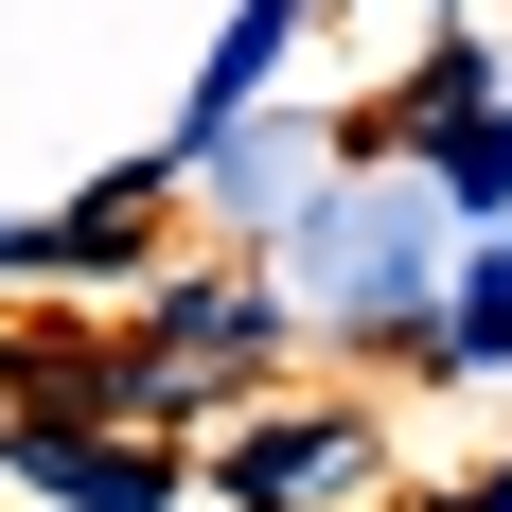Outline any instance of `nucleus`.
<instances>
[{
	"instance_id": "nucleus-4",
	"label": "nucleus",
	"mask_w": 512,
	"mask_h": 512,
	"mask_svg": "<svg viewBox=\"0 0 512 512\" xmlns=\"http://www.w3.org/2000/svg\"><path fill=\"white\" fill-rule=\"evenodd\" d=\"M265 53H283V0H248V18L212 36V71H195V159L230 142V124H248V89H265Z\"/></svg>"
},
{
	"instance_id": "nucleus-5",
	"label": "nucleus",
	"mask_w": 512,
	"mask_h": 512,
	"mask_svg": "<svg viewBox=\"0 0 512 512\" xmlns=\"http://www.w3.org/2000/svg\"><path fill=\"white\" fill-rule=\"evenodd\" d=\"M159 318H177V336H212V354H230V371H265V354H283V318H265L248 283H177V301H159Z\"/></svg>"
},
{
	"instance_id": "nucleus-8",
	"label": "nucleus",
	"mask_w": 512,
	"mask_h": 512,
	"mask_svg": "<svg viewBox=\"0 0 512 512\" xmlns=\"http://www.w3.org/2000/svg\"><path fill=\"white\" fill-rule=\"evenodd\" d=\"M442 512H512V477H460V495H442Z\"/></svg>"
},
{
	"instance_id": "nucleus-9",
	"label": "nucleus",
	"mask_w": 512,
	"mask_h": 512,
	"mask_svg": "<svg viewBox=\"0 0 512 512\" xmlns=\"http://www.w3.org/2000/svg\"><path fill=\"white\" fill-rule=\"evenodd\" d=\"M0 389H18V354H0Z\"/></svg>"
},
{
	"instance_id": "nucleus-7",
	"label": "nucleus",
	"mask_w": 512,
	"mask_h": 512,
	"mask_svg": "<svg viewBox=\"0 0 512 512\" xmlns=\"http://www.w3.org/2000/svg\"><path fill=\"white\" fill-rule=\"evenodd\" d=\"M460 336H477V354H512V248H495V265L460 283Z\"/></svg>"
},
{
	"instance_id": "nucleus-3",
	"label": "nucleus",
	"mask_w": 512,
	"mask_h": 512,
	"mask_svg": "<svg viewBox=\"0 0 512 512\" xmlns=\"http://www.w3.org/2000/svg\"><path fill=\"white\" fill-rule=\"evenodd\" d=\"M142 230H159V177H106V195H71L36 230V265L53 283H106V265H142Z\"/></svg>"
},
{
	"instance_id": "nucleus-2",
	"label": "nucleus",
	"mask_w": 512,
	"mask_h": 512,
	"mask_svg": "<svg viewBox=\"0 0 512 512\" xmlns=\"http://www.w3.org/2000/svg\"><path fill=\"white\" fill-rule=\"evenodd\" d=\"M18 477H36V495H71V512H177V477H159L142 442H106V424H71V407L18 424Z\"/></svg>"
},
{
	"instance_id": "nucleus-6",
	"label": "nucleus",
	"mask_w": 512,
	"mask_h": 512,
	"mask_svg": "<svg viewBox=\"0 0 512 512\" xmlns=\"http://www.w3.org/2000/svg\"><path fill=\"white\" fill-rule=\"evenodd\" d=\"M442 195H477V212L512 195V124H495V106H460V124H442Z\"/></svg>"
},
{
	"instance_id": "nucleus-1",
	"label": "nucleus",
	"mask_w": 512,
	"mask_h": 512,
	"mask_svg": "<svg viewBox=\"0 0 512 512\" xmlns=\"http://www.w3.org/2000/svg\"><path fill=\"white\" fill-rule=\"evenodd\" d=\"M389 477V442H371V407H318V424H248L230 442V512H336Z\"/></svg>"
}]
</instances>
